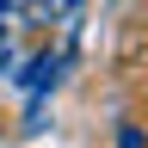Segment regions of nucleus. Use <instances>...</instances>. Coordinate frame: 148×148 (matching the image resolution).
Here are the masks:
<instances>
[{
    "label": "nucleus",
    "mask_w": 148,
    "mask_h": 148,
    "mask_svg": "<svg viewBox=\"0 0 148 148\" xmlns=\"http://www.w3.org/2000/svg\"><path fill=\"white\" fill-rule=\"evenodd\" d=\"M117 148H142V130H136V123H123V130H117Z\"/></svg>",
    "instance_id": "f257e3e1"
}]
</instances>
